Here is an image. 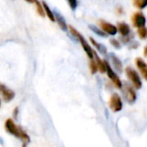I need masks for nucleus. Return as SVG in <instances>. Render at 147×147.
<instances>
[{"instance_id": "ddd939ff", "label": "nucleus", "mask_w": 147, "mask_h": 147, "mask_svg": "<svg viewBox=\"0 0 147 147\" xmlns=\"http://www.w3.org/2000/svg\"><path fill=\"white\" fill-rule=\"evenodd\" d=\"M54 16H55V20L57 21V22H58L59 28H60L62 30H64V31L67 30V28H68V27H67L66 22H65V19L63 18V16H60V15L58 14V13H54Z\"/></svg>"}, {"instance_id": "a211bd4d", "label": "nucleus", "mask_w": 147, "mask_h": 147, "mask_svg": "<svg viewBox=\"0 0 147 147\" xmlns=\"http://www.w3.org/2000/svg\"><path fill=\"white\" fill-rule=\"evenodd\" d=\"M138 34H139L140 38L142 39V40L147 39V28H146L145 26L144 27H141V28H139V29H138Z\"/></svg>"}, {"instance_id": "4468645a", "label": "nucleus", "mask_w": 147, "mask_h": 147, "mask_svg": "<svg viewBox=\"0 0 147 147\" xmlns=\"http://www.w3.org/2000/svg\"><path fill=\"white\" fill-rule=\"evenodd\" d=\"M112 62L114 65V67L115 68L116 71H118L119 72L122 71V63L120 60V59H118V57H116L115 55H112Z\"/></svg>"}, {"instance_id": "0eeeda50", "label": "nucleus", "mask_w": 147, "mask_h": 147, "mask_svg": "<svg viewBox=\"0 0 147 147\" xmlns=\"http://www.w3.org/2000/svg\"><path fill=\"white\" fill-rule=\"evenodd\" d=\"M133 24L135 28H141L144 27L146 23V18L142 12H136L132 17Z\"/></svg>"}, {"instance_id": "dca6fc26", "label": "nucleus", "mask_w": 147, "mask_h": 147, "mask_svg": "<svg viewBox=\"0 0 147 147\" xmlns=\"http://www.w3.org/2000/svg\"><path fill=\"white\" fill-rule=\"evenodd\" d=\"M90 42L92 43V45H93L98 51H100V52L102 53H104L106 52V48H105L102 45H101L100 43H98L97 41H96L95 39H93L92 37H90Z\"/></svg>"}, {"instance_id": "f3484780", "label": "nucleus", "mask_w": 147, "mask_h": 147, "mask_svg": "<svg viewBox=\"0 0 147 147\" xmlns=\"http://www.w3.org/2000/svg\"><path fill=\"white\" fill-rule=\"evenodd\" d=\"M134 4L136 8L143 9L147 6V0H134Z\"/></svg>"}, {"instance_id": "aec40b11", "label": "nucleus", "mask_w": 147, "mask_h": 147, "mask_svg": "<svg viewBox=\"0 0 147 147\" xmlns=\"http://www.w3.org/2000/svg\"><path fill=\"white\" fill-rule=\"evenodd\" d=\"M35 4H36V8H37V12H38V14H39L40 16L44 17V16H45V10H44L43 5H41L40 3L38 2V1L35 2Z\"/></svg>"}, {"instance_id": "9d476101", "label": "nucleus", "mask_w": 147, "mask_h": 147, "mask_svg": "<svg viewBox=\"0 0 147 147\" xmlns=\"http://www.w3.org/2000/svg\"><path fill=\"white\" fill-rule=\"evenodd\" d=\"M135 62H136V65H137V67L139 68V70L140 71V72H141V74H142V76H143V78L147 80V65L146 63L145 62V60L143 59H141V58H137L136 59V60H135Z\"/></svg>"}, {"instance_id": "a878e982", "label": "nucleus", "mask_w": 147, "mask_h": 147, "mask_svg": "<svg viewBox=\"0 0 147 147\" xmlns=\"http://www.w3.org/2000/svg\"><path fill=\"white\" fill-rule=\"evenodd\" d=\"M27 2H28V3H35L37 0H26Z\"/></svg>"}, {"instance_id": "7ed1b4c3", "label": "nucleus", "mask_w": 147, "mask_h": 147, "mask_svg": "<svg viewBox=\"0 0 147 147\" xmlns=\"http://www.w3.org/2000/svg\"><path fill=\"white\" fill-rule=\"evenodd\" d=\"M126 73H127L128 79L133 84L134 87L137 90H140L142 87V81L140 79L139 73L132 67H127L126 69Z\"/></svg>"}, {"instance_id": "9b49d317", "label": "nucleus", "mask_w": 147, "mask_h": 147, "mask_svg": "<svg viewBox=\"0 0 147 147\" xmlns=\"http://www.w3.org/2000/svg\"><path fill=\"white\" fill-rule=\"evenodd\" d=\"M117 29H118V32L123 37H127L128 34H130V27L125 22H119L117 25Z\"/></svg>"}, {"instance_id": "6e6552de", "label": "nucleus", "mask_w": 147, "mask_h": 147, "mask_svg": "<svg viewBox=\"0 0 147 147\" xmlns=\"http://www.w3.org/2000/svg\"><path fill=\"white\" fill-rule=\"evenodd\" d=\"M124 95L126 99L127 100V102L129 103H134L136 101L137 98V95L135 90H134V87L128 84H125V88H124Z\"/></svg>"}, {"instance_id": "5701e85b", "label": "nucleus", "mask_w": 147, "mask_h": 147, "mask_svg": "<svg viewBox=\"0 0 147 147\" xmlns=\"http://www.w3.org/2000/svg\"><path fill=\"white\" fill-rule=\"evenodd\" d=\"M70 7L71 8V9H76V8L78 7V1L77 0H67Z\"/></svg>"}, {"instance_id": "423d86ee", "label": "nucleus", "mask_w": 147, "mask_h": 147, "mask_svg": "<svg viewBox=\"0 0 147 147\" xmlns=\"http://www.w3.org/2000/svg\"><path fill=\"white\" fill-rule=\"evenodd\" d=\"M99 25L101 27V28L107 34H109V35H115L118 32V29H117V27L106 22V21H103V20H100L99 22Z\"/></svg>"}, {"instance_id": "b1692460", "label": "nucleus", "mask_w": 147, "mask_h": 147, "mask_svg": "<svg viewBox=\"0 0 147 147\" xmlns=\"http://www.w3.org/2000/svg\"><path fill=\"white\" fill-rule=\"evenodd\" d=\"M17 113H18V109L16 108V109H15V111H14V115H15V118H16V116H17Z\"/></svg>"}, {"instance_id": "bb28decb", "label": "nucleus", "mask_w": 147, "mask_h": 147, "mask_svg": "<svg viewBox=\"0 0 147 147\" xmlns=\"http://www.w3.org/2000/svg\"><path fill=\"white\" fill-rule=\"evenodd\" d=\"M0 107H1V100H0Z\"/></svg>"}, {"instance_id": "f257e3e1", "label": "nucleus", "mask_w": 147, "mask_h": 147, "mask_svg": "<svg viewBox=\"0 0 147 147\" xmlns=\"http://www.w3.org/2000/svg\"><path fill=\"white\" fill-rule=\"evenodd\" d=\"M4 127H5V130H6L9 134H10L16 136V138L21 139V140L24 142L23 146H25V145L29 141V137L28 136V134H27L20 127L16 126V125L15 124V122L13 121V120L8 119V120L5 121Z\"/></svg>"}, {"instance_id": "2eb2a0df", "label": "nucleus", "mask_w": 147, "mask_h": 147, "mask_svg": "<svg viewBox=\"0 0 147 147\" xmlns=\"http://www.w3.org/2000/svg\"><path fill=\"white\" fill-rule=\"evenodd\" d=\"M43 8H44V10H45V14L47 16V17L52 21V22H54V21H56L55 20V16H54V13L50 9V8L48 7V5L45 3V2H43Z\"/></svg>"}, {"instance_id": "4be33fe9", "label": "nucleus", "mask_w": 147, "mask_h": 147, "mask_svg": "<svg viewBox=\"0 0 147 147\" xmlns=\"http://www.w3.org/2000/svg\"><path fill=\"white\" fill-rule=\"evenodd\" d=\"M110 43L113 47H115V48H120L121 47V43L118 40L116 39H111L110 40Z\"/></svg>"}, {"instance_id": "f8f14e48", "label": "nucleus", "mask_w": 147, "mask_h": 147, "mask_svg": "<svg viewBox=\"0 0 147 147\" xmlns=\"http://www.w3.org/2000/svg\"><path fill=\"white\" fill-rule=\"evenodd\" d=\"M94 58H95V60L97 64V66H98V71L101 72V73H104L106 72V65H105V62L102 61L97 55V53L94 51Z\"/></svg>"}, {"instance_id": "1a4fd4ad", "label": "nucleus", "mask_w": 147, "mask_h": 147, "mask_svg": "<svg viewBox=\"0 0 147 147\" xmlns=\"http://www.w3.org/2000/svg\"><path fill=\"white\" fill-rule=\"evenodd\" d=\"M0 94L5 102H10L15 96V93L13 90H9V88H7L6 86L1 84H0Z\"/></svg>"}, {"instance_id": "20e7f679", "label": "nucleus", "mask_w": 147, "mask_h": 147, "mask_svg": "<svg viewBox=\"0 0 147 147\" xmlns=\"http://www.w3.org/2000/svg\"><path fill=\"white\" fill-rule=\"evenodd\" d=\"M109 108L115 113L120 112L122 109L123 103H122L121 96L117 93H113L111 95L110 99H109Z\"/></svg>"}, {"instance_id": "f03ea898", "label": "nucleus", "mask_w": 147, "mask_h": 147, "mask_svg": "<svg viewBox=\"0 0 147 147\" xmlns=\"http://www.w3.org/2000/svg\"><path fill=\"white\" fill-rule=\"evenodd\" d=\"M69 29H70V32H71V34L76 38V39H78V40H79V42L81 43V46H82V47L84 48V52L86 53V54H87V56L89 57V59H94V50L91 48V47L88 44V42L86 41V40L84 38V36L75 28H73L72 26H69Z\"/></svg>"}, {"instance_id": "39448f33", "label": "nucleus", "mask_w": 147, "mask_h": 147, "mask_svg": "<svg viewBox=\"0 0 147 147\" xmlns=\"http://www.w3.org/2000/svg\"><path fill=\"white\" fill-rule=\"evenodd\" d=\"M105 65H106V72L108 74L109 78L112 81V83L115 84V86L117 89H121L122 88V83L121 81V79L119 78L118 75L114 71V70L112 69V67L110 66V65L109 64L108 61L104 60Z\"/></svg>"}, {"instance_id": "412c9836", "label": "nucleus", "mask_w": 147, "mask_h": 147, "mask_svg": "<svg viewBox=\"0 0 147 147\" xmlns=\"http://www.w3.org/2000/svg\"><path fill=\"white\" fill-rule=\"evenodd\" d=\"M90 28H91V30L94 32V33H96L97 35H99V36H102V37H105L106 35H107V34L102 29V30H100V29H98L97 28H96L95 26H90Z\"/></svg>"}, {"instance_id": "6ab92c4d", "label": "nucleus", "mask_w": 147, "mask_h": 147, "mask_svg": "<svg viewBox=\"0 0 147 147\" xmlns=\"http://www.w3.org/2000/svg\"><path fill=\"white\" fill-rule=\"evenodd\" d=\"M90 72L91 74H96L98 71V66L96 62V60H94L93 59H90Z\"/></svg>"}, {"instance_id": "393cba45", "label": "nucleus", "mask_w": 147, "mask_h": 147, "mask_svg": "<svg viewBox=\"0 0 147 147\" xmlns=\"http://www.w3.org/2000/svg\"><path fill=\"white\" fill-rule=\"evenodd\" d=\"M144 54H145L146 57H147V47H146L145 49H144Z\"/></svg>"}]
</instances>
